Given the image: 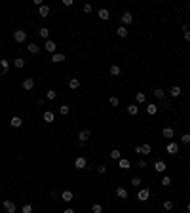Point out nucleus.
Instances as JSON below:
<instances>
[{
    "mask_svg": "<svg viewBox=\"0 0 190 213\" xmlns=\"http://www.w3.org/2000/svg\"><path fill=\"white\" fill-rule=\"evenodd\" d=\"M13 40H15L17 44H23L25 40H27V31H23V29L13 31Z\"/></svg>",
    "mask_w": 190,
    "mask_h": 213,
    "instance_id": "nucleus-1",
    "label": "nucleus"
},
{
    "mask_svg": "<svg viewBox=\"0 0 190 213\" xmlns=\"http://www.w3.org/2000/svg\"><path fill=\"white\" fill-rule=\"evenodd\" d=\"M2 207H4V211H6V213H15L17 211V206H15V202H13V200H4L2 202Z\"/></svg>",
    "mask_w": 190,
    "mask_h": 213,
    "instance_id": "nucleus-2",
    "label": "nucleus"
},
{
    "mask_svg": "<svg viewBox=\"0 0 190 213\" xmlns=\"http://www.w3.org/2000/svg\"><path fill=\"white\" fill-rule=\"evenodd\" d=\"M165 150H167V154H171V156H175V154H179V143H175V141H169V143H167V147H165Z\"/></svg>",
    "mask_w": 190,
    "mask_h": 213,
    "instance_id": "nucleus-3",
    "label": "nucleus"
},
{
    "mask_svg": "<svg viewBox=\"0 0 190 213\" xmlns=\"http://www.w3.org/2000/svg\"><path fill=\"white\" fill-rule=\"evenodd\" d=\"M137 198H139V202H146L148 198H150V190H148V188H139Z\"/></svg>",
    "mask_w": 190,
    "mask_h": 213,
    "instance_id": "nucleus-4",
    "label": "nucleus"
},
{
    "mask_svg": "<svg viewBox=\"0 0 190 213\" xmlns=\"http://www.w3.org/2000/svg\"><path fill=\"white\" fill-rule=\"evenodd\" d=\"M42 48H44V49H46V52H49V53H51V55H53V53H55V49H57V44L53 42V40H46Z\"/></svg>",
    "mask_w": 190,
    "mask_h": 213,
    "instance_id": "nucleus-5",
    "label": "nucleus"
},
{
    "mask_svg": "<svg viewBox=\"0 0 190 213\" xmlns=\"http://www.w3.org/2000/svg\"><path fill=\"white\" fill-rule=\"evenodd\" d=\"M120 19H122V25H129V23H133V13H131V12H124V13H122V17H120Z\"/></svg>",
    "mask_w": 190,
    "mask_h": 213,
    "instance_id": "nucleus-6",
    "label": "nucleus"
},
{
    "mask_svg": "<svg viewBox=\"0 0 190 213\" xmlns=\"http://www.w3.org/2000/svg\"><path fill=\"white\" fill-rule=\"evenodd\" d=\"M86 166H88V160H86L84 156H78V158L74 160V167H76V169H84Z\"/></svg>",
    "mask_w": 190,
    "mask_h": 213,
    "instance_id": "nucleus-7",
    "label": "nucleus"
},
{
    "mask_svg": "<svg viewBox=\"0 0 190 213\" xmlns=\"http://www.w3.org/2000/svg\"><path fill=\"white\" fill-rule=\"evenodd\" d=\"M27 49H29V53H33V55H38L40 49H42V46H38L36 42H30L29 46H27Z\"/></svg>",
    "mask_w": 190,
    "mask_h": 213,
    "instance_id": "nucleus-8",
    "label": "nucleus"
},
{
    "mask_svg": "<svg viewBox=\"0 0 190 213\" xmlns=\"http://www.w3.org/2000/svg\"><path fill=\"white\" fill-rule=\"evenodd\" d=\"M135 152H139V154H150V152H152V147L144 143V145H141V147L135 148Z\"/></svg>",
    "mask_w": 190,
    "mask_h": 213,
    "instance_id": "nucleus-9",
    "label": "nucleus"
},
{
    "mask_svg": "<svg viewBox=\"0 0 190 213\" xmlns=\"http://www.w3.org/2000/svg\"><path fill=\"white\" fill-rule=\"evenodd\" d=\"M8 71H10V63H8V59H0V76H4Z\"/></svg>",
    "mask_w": 190,
    "mask_h": 213,
    "instance_id": "nucleus-10",
    "label": "nucleus"
},
{
    "mask_svg": "<svg viewBox=\"0 0 190 213\" xmlns=\"http://www.w3.org/2000/svg\"><path fill=\"white\" fill-rule=\"evenodd\" d=\"M38 15L42 17V19H46V17L49 15V6H46V4H42V6L38 8Z\"/></svg>",
    "mask_w": 190,
    "mask_h": 213,
    "instance_id": "nucleus-11",
    "label": "nucleus"
},
{
    "mask_svg": "<svg viewBox=\"0 0 190 213\" xmlns=\"http://www.w3.org/2000/svg\"><path fill=\"white\" fill-rule=\"evenodd\" d=\"M34 88V78H25L23 80V89L25 92H30Z\"/></svg>",
    "mask_w": 190,
    "mask_h": 213,
    "instance_id": "nucleus-12",
    "label": "nucleus"
},
{
    "mask_svg": "<svg viewBox=\"0 0 190 213\" xmlns=\"http://www.w3.org/2000/svg\"><path fill=\"white\" fill-rule=\"evenodd\" d=\"M97 15H99V19H103V21L110 19V13H108V10H107V8H101V10L97 12Z\"/></svg>",
    "mask_w": 190,
    "mask_h": 213,
    "instance_id": "nucleus-13",
    "label": "nucleus"
},
{
    "mask_svg": "<svg viewBox=\"0 0 190 213\" xmlns=\"http://www.w3.org/2000/svg\"><path fill=\"white\" fill-rule=\"evenodd\" d=\"M89 135H91V133H89V129H82V131L78 133V139H80V143H86V141L89 139Z\"/></svg>",
    "mask_w": 190,
    "mask_h": 213,
    "instance_id": "nucleus-14",
    "label": "nucleus"
},
{
    "mask_svg": "<svg viewBox=\"0 0 190 213\" xmlns=\"http://www.w3.org/2000/svg\"><path fill=\"white\" fill-rule=\"evenodd\" d=\"M10 126L12 128H21V126H23V120H21L19 116H13V118L10 120Z\"/></svg>",
    "mask_w": 190,
    "mask_h": 213,
    "instance_id": "nucleus-15",
    "label": "nucleus"
},
{
    "mask_svg": "<svg viewBox=\"0 0 190 213\" xmlns=\"http://www.w3.org/2000/svg\"><path fill=\"white\" fill-rule=\"evenodd\" d=\"M61 61H65V53L55 52V53L51 55V63H61Z\"/></svg>",
    "mask_w": 190,
    "mask_h": 213,
    "instance_id": "nucleus-16",
    "label": "nucleus"
},
{
    "mask_svg": "<svg viewBox=\"0 0 190 213\" xmlns=\"http://www.w3.org/2000/svg\"><path fill=\"white\" fill-rule=\"evenodd\" d=\"M165 167H167V166H165V162H162V160H158L156 164H154V169L158 171V173H164V171H165Z\"/></svg>",
    "mask_w": 190,
    "mask_h": 213,
    "instance_id": "nucleus-17",
    "label": "nucleus"
},
{
    "mask_svg": "<svg viewBox=\"0 0 190 213\" xmlns=\"http://www.w3.org/2000/svg\"><path fill=\"white\" fill-rule=\"evenodd\" d=\"M116 196L122 198V200H125V198H128V190H125L124 187H118L116 188Z\"/></svg>",
    "mask_w": 190,
    "mask_h": 213,
    "instance_id": "nucleus-18",
    "label": "nucleus"
},
{
    "mask_svg": "<svg viewBox=\"0 0 190 213\" xmlns=\"http://www.w3.org/2000/svg\"><path fill=\"white\" fill-rule=\"evenodd\" d=\"M152 93H154V95H156V99H160V101H164V99H165V92H164L162 88H156Z\"/></svg>",
    "mask_w": 190,
    "mask_h": 213,
    "instance_id": "nucleus-19",
    "label": "nucleus"
},
{
    "mask_svg": "<svg viewBox=\"0 0 190 213\" xmlns=\"http://www.w3.org/2000/svg\"><path fill=\"white\" fill-rule=\"evenodd\" d=\"M72 192L70 190H65V192H61V200H65V202H72Z\"/></svg>",
    "mask_w": 190,
    "mask_h": 213,
    "instance_id": "nucleus-20",
    "label": "nucleus"
},
{
    "mask_svg": "<svg viewBox=\"0 0 190 213\" xmlns=\"http://www.w3.org/2000/svg\"><path fill=\"white\" fill-rule=\"evenodd\" d=\"M38 34L42 36L44 40H49V29H48V27H42V29L38 31Z\"/></svg>",
    "mask_w": 190,
    "mask_h": 213,
    "instance_id": "nucleus-21",
    "label": "nucleus"
},
{
    "mask_svg": "<svg viewBox=\"0 0 190 213\" xmlns=\"http://www.w3.org/2000/svg\"><path fill=\"white\" fill-rule=\"evenodd\" d=\"M69 88H70V89H78V88H80V80H78V78H70V80H69Z\"/></svg>",
    "mask_w": 190,
    "mask_h": 213,
    "instance_id": "nucleus-22",
    "label": "nucleus"
},
{
    "mask_svg": "<svg viewBox=\"0 0 190 213\" xmlns=\"http://www.w3.org/2000/svg\"><path fill=\"white\" fill-rule=\"evenodd\" d=\"M13 67H15L17 71H19V69H23V67H25V59H23V57H17V59L13 61Z\"/></svg>",
    "mask_w": 190,
    "mask_h": 213,
    "instance_id": "nucleus-23",
    "label": "nucleus"
},
{
    "mask_svg": "<svg viewBox=\"0 0 190 213\" xmlns=\"http://www.w3.org/2000/svg\"><path fill=\"white\" fill-rule=\"evenodd\" d=\"M118 166L122 167V169H129V160H128V158H120V160H118Z\"/></svg>",
    "mask_w": 190,
    "mask_h": 213,
    "instance_id": "nucleus-24",
    "label": "nucleus"
},
{
    "mask_svg": "<svg viewBox=\"0 0 190 213\" xmlns=\"http://www.w3.org/2000/svg\"><path fill=\"white\" fill-rule=\"evenodd\" d=\"M53 118H55V114H53L51 110H46V112H44V122H48V124H49V122H53Z\"/></svg>",
    "mask_w": 190,
    "mask_h": 213,
    "instance_id": "nucleus-25",
    "label": "nucleus"
},
{
    "mask_svg": "<svg viewBox=\"0 0 190 213\" xmlns=\"http://www.w3.org/2000/svg\"><path fill=\"white\" fill-rule=\"evenodd\" d=\"M146 112H148L150 116H154L156 112H158V107L154 105V103H150V105H146Z\"/></svg>",
    "mask_w": 190,
    "mask_h": 213,
    "instance_id": "nucleus-26",
    "label": "nucleus"
},
{
    "mask_svg": "<svg viewBox=\"0 0 190 213\" xmlns=\"http://www.w3.org/2000/svg\"><path fill=\"white\" fill-rule=\"evenodd\" d=\"M116 33H118V36H122V38H125V36H128V29H125L124 25H120L118 29H116Z\"/></svg>",
    "mask_w": 190,
    "mask_h": 213,
    "instance_id": "nucleus-27",
    "label": "nucleus"
},
{
    "mask_svg": "<svg viewBox=\"0 0 190 213\" xmlns=\"http://www.w3.org/2000/svg\"><path fill=\"white\" fill-rule=\"evenodd\" d=\"M120 72H122V69L118 65H110V74L112 76H120Z\"/></svg>",
    "mask_w": 190,
    "mask_h": 213,
    "instance_id": "nucleus-28",
    "label": "nucleus"
},
{
    "mask_svg": "<svg viewBox=\"0 0 190 213\" xmlns=\"http://www.w3.org/2000/svg\"><path fill=\"white\" fill-rule=\"evenodd\" d=\"M162 133H164V137H167V139H171L173 137V128H164V131H162Z\"/></svg>",
    "mask_w": 190,
    "mask_h": 213,
    "instance_id": "nucleus-29",
    "label": "nucleus"
},
{
    "mask_svg": "<svg viewBox=\"0 0 190 213\" xmlns=\"http://www.w3.org/2000/svg\"><path fill=\"white\" fill-rule=\"evenodd\" d=\"M108 105H110V107H118L120 105V99L112 95V97H108Z\"/></svg>",
    "mask_w": 190,
    "mask_h": 213,
    "instance_id": "nucleus-30",
    "label": "nucleus"
},
{
    "mask_svg": "<svg viewBox=\"0 0 190 213\" xmlns=\"http://www.w3.org/2000/svg\"><path fill=\"white\" fill-rule=\"evenodd\" d=\"M128 112H129L131 116H135V114L139 112V107H137V105H128Z\"/></svg>",
    "mask_w": 190,
    "mask_h": 213,
    "instance_id": "nucleus-31",
    "label": "nucleus"
},
{
    "mask_svg": "<svg viewBox=\"0 0 190 213\" xmlns=\"http://www.w3.org/2000/svg\"><path fill=\"white\" fill-rule=\"evenodd\" d=\"M110 158H112V160H120V158H122V152L118 150V148H114V150L110 152Z\"/></svg>",
    "mask_w": 190,
    "mask_h": 213,
    "instance_id": "nucleus-32",
    "label": "nucleus"
},
{
    "mask_svg": "<svg viewBox=\"0 0 190 213\" xmlns=\"http://www.w3.org/2000/svg\"><path fill=\"white\" fill-rule=\"evenodd\" d=\"M69 110H70V107H69V105H61V107H59V114H63V116L69 114Z\"/></svg>",
    "mask_w": 190,
    "mask_h": 213,
    "instance_id": "nucleus-33",
    "label": "nucleus"
},
{
    "mask_svg": "<svg viewBox=\"0 0 190 213\" xmlns=\"http://www.w3.org/2000/svg\"><path fill=\"white\" fill-rule=\"evenodd\" d=\"M141 183H143L141 177H133V179H131V185H133L135 188H141Z\"/></svg>",
    "mask_w": 190,
    "mask_h": 213,
    "instance_id": "nucleus-34",
    "label": "nucleus"
},
{
    "mask_svg": "<svg viewBox=\"0 0 190 213\" xmlns=\"http://www.w3.org/2000/svg\"><path fill=\"white\" fill-rule=\"evenodd\" d=\"M181 95V88L179 86H173V88H171V97H179Z\"/></svg>",
    "mask_w": 190,
    "mask_h": 213,
    "instance_id": "nucleus-35",
    "label": "nucleus"
},
{
    "mask_svg": "<svg viewBox=\"0 0 190 213\" xmlns=\"http://www.w3.org/2000/svg\"><path fill=\"white\" fill-rule=\"evenodd\" d=\"M171 185V177L169 175H164V177H162V187H169Z\"/></svg>",
    "mask_w": 190,
    "mask_h": 213,
    "instance_id": "nucleus-36",
    "label": "nucleus"
},
{
    "mask_svg": "<svg viewBox=\"0 0 190 213\" xmlns=\"http://www.w3.org/2000/svg\"><path fill=\"white\" fill-rule=\"evenodd\" d=\"M135 99H137V103H144L146 101V95H144L143 92H139L137 95H135Z\"/></svg>",
    "mask_w": 190,
    "mask_h": 213,
    "instance_id": "nucleus-37",
    "label": "nucleus"
},
{
    "mask_svg": "<svg viewBox=\"0 0 190 213\" xmlns=\"http://www.w3.org/2000/svg\"><path fill=\"white\" fill-rule=\"evenodd\" d=\"M181 143H183V145H188V143H190V133H183V135H181Z\"/></svg>",
    "mask_w": 190,
    "mask_h": 213,
    "instance_id": "nucleus-38",
    "label": "nucleus"
},
{
    "mask_svg": "<svg viewBox=\"0 0 190 213\" xmlns=\"http://www.w3.org/2000/svg\"><path fill=\"white\" fill-rule=\"evenodd\" d=\"M91 211H93V213H103V206H101V204H93V206H91Z\"/></svg>",
    "mask_w": 190,
    "mask_h": 213,
    "instance_id": "nucleus-39",
    "label": "nucleus"
},
{
    "mask_svg": "<svg viewBox=\"0 0 190 213\" xmlns=\"http://www.w3.org/2000/svg\"><path fill=\"white\" fill-rule=\"evenodd\" d=\"M21 213H33V206H30V204H25L23 209H21Z\"/></svg>",
    "mask_w": 190,
    "mask_h": 213,
    "instance_id": "nucleus-40",
    "label": "nucleus"
},
{
    "mask_svg": "<svg viewBox=\"0 0 190 213\" xmlns=\"http://www.w3.org/2000/svg\"><path fill=\"white\" fill-rule=\"evenodd\" d=\"M46 97L49 99V101H53V99H55V97H57V92H53V89H49V92H48V95H46Z\"/></svg>",
    "mask_w": 190,
    "mask_h": 213,
    "instance_id": "nucleus-41",
    "label": "nucleus"
},
{
    "mask_svg": "<svg viewBox=\"0 0 190 213\" xmlns=\"http://www.w3.org/2000/svg\"><path fill=\"white\" fill-rule=\"evenodd\" d=\"M164 209H167V211L173 209V202H171V200H165V202H164Z\"/></svg>",
    "mask_w": 190,
    "mask_h": 213,
    "instance_id": "nucleus-42",
    "label": "nucleus"
},
{
    "mask_svg": "<svg viewBox=\"0 0 190 213\" xmlns=\"http://www.w3.org/2000/svg\"><path fill=\"white\" fill-rule=\"evenodd\" d=\"M183 31H184V40H186V42L190 44V31L186 29V25H184V27H183Z\"/></svg>",
    "mask_w": 190,
    "mask_h": 213,
    "instance_id": "nucleus-43",
    "label": "nucleus"
},
{
    "mask_svg": "<svg viewBox=\"0 0 190 213\" xmlns=\"http://www.w3.org/2000/svg\"><path fill=\"white\" fill-rule=\"evenodd\" d=\"M162 107H164V108H169V107H171V101H169V99L165 97L164 101H162Z\"/></svg>",
    "mask_w": 190,
    "mask_h": 213,
    "instance_id": "nucleus-44",
    "label": "nucleus"
},
{
    "mask_svg": "<svg viewBox=\"0 0 190 213\" xmlns=\"http://www.w3.org/2000/svg\"><path fill=\"white\" fill-rule=\"evenodd\" d=\"M91 4H84V13H91Z\"/></svg>",
    "mask_w": 190,
    "mask_h": 213,
    "instance_id": "nucleus-45",
    "label": "nucleus"
},
{
    "mask_svg": "<svg viewBox=\"0 0 190 213\" xmlns=\"http://www.w3.org/2000/svg\"><path fill=\"white\" fill-rule=\"evenodd\" d=\"M105 171H107V166H97V173H105Z\"/></svg>",
    "mask_w": 190,
    "mask_h": 213,
    "instance_id": "nucleus-46",
    "label": "nucleus"
},
{
    "mask_svg": "<svg viewBox=\"0 0 190 213\" xmlns=\"http://www.w3.org/2000/svg\"><path fill=\"white\" fill-rule=\"evenodd\" d=\"M51 200H59V192H57V190L51 192Z\"/></svg>",
    "mask_w": 190,
    "mask_h": 213,
    "instance_id": "nucleus-47",
    "label": "nucleus"
},
{
    "mask_svg": "<svg viewBox=\"0 0 190 213\" xmlns=\"http://www.w3.org/2000/svg\"><path fill=\"white\" fill-rule=\"evenodd\" d=\"M72 4H74V2H72V0H63V6H67V8H70Z\"/></svg>",
    "mask_w": 190,
    "mask_h": 213,
    "instance_id": "nucleus-48",
    "label": "nucleus"
},
{
    "mask_svg": "<svg viewBox=\"0 0 190 213\" xmlns=\"http://www.w3.org/2000/svg\"><path fill=\"white\" fill-rule=\"evenodd\" d=\"M139 167H146V162H144V160H139Z\"/></svg>",
    "mask_w": 190,
    "mask_h": 213,
    "instance_id": "nucleus-49",
    "label": "nucleus"
},
{
    "mask_svg": "<svg viewBox=\"0 0 190 213\" xmlns=\"http://www.w3.org/2000/svg\"><path fill=\"white\" fill-rule=\"evenodd\" d=\"M63 213H74V209H72V207H67V209L63 211Z\"/></svg>",
    "mask_w": 190,
    "mask_h": 213,
    "instance_id": "nucleus-50",
    "label": "nucleus"
},
{
    "mask_svg": "<svg viewBox=\"0 0 190 213\" xmlns=\"http://www.w3.org/2000/svg\"><path fill=\"white\" fill-rule=\"evenodd\" d=\"M186 213H190V204H188V206H186Z\"/></svg>",
    "mask_w": 190,
    "mask_h": 213,
    "instance_id": "nucleus-51",
    "label": "nucleus"
}]
</instances>
